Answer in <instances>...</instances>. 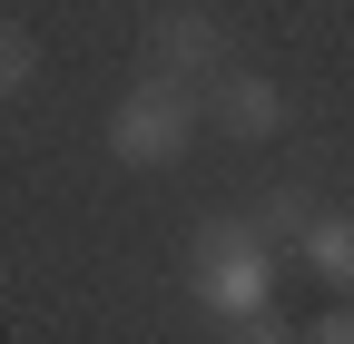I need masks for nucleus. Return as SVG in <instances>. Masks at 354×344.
I'll return each mask as SVG.
<instances>
[{"label": "nucleus", "mask_w": 354, "mask_h": 344, "mask_svg": "<svg viewBox=\"0 0 354 344\" xmlns=\"http://www.w3.org/2000/svg\"><path fill=\"white\" fill-rule=\"evenodd\" d=\"M187 295H197V315H216V325L276 315V246L256 236V217H207L187 236Z\"/></svg>", "instance_id": "f257e3e1"}, {"label": "nucleus", "mask_w": 354, "mask_h": 344, "mask_svg": "<svg viewBox=\"0 0 354 344\" xmlns=\"http://www.w3.org/2000/svg\"><path fill=\"white\" fill-rule=\"evenodd\" d=\"M197 128H207V89L148 69L138 89H118V108H109V157L118 167H177L197 148Z\"/></svg>", "instance_id": "f03ea898"}, {"label": "nucleus", "mask_w": 354, "mask_h": 344, "mask_svg": "<svg viewBox=\"0 0 354 344\" xmlns=\"http://www.w3.org/2000/svg\"><path fill=\"white\" fill-rule=\"evenodd\" d=\"M227 20L216 10H197V0H177V10H158L148 20V69L158 79H187V89H207V79H227Z\"/></svg>", "instance_id": "7ed1b4c3"}, {"label": "nucleus", "mask_w": 354, "mask_h": 344, "mask_svg": "<svg viewBox=\"0 0 354 344\" xmlns=\"http://www.w3.org/2000/svg\"><path fill=\"white\" fill-rule=\"evenodd\" d=\"M207 118H216V138H276L286 128V89L266 69H227V79H207Z\"/></svg>", "instance_id": "20e7f679"}, {"label": "nucleus", "mask_w": 354, "mask_h": 344, "mask_svg": "<svg viewBox=\"0 0 354 344\" xmlns=\"http://www.w3.org/2000/svg\"><path fill=\"white\" fill-rule=\"evenodd\" d=\"M305 276H315V285H335V305H354V217H344V207H325V217L315 227H305Z\"/></svg>", "instance_id": "39448f33"}, {"label": "nucleus", "mask_w": 354, "mask_h": 344, "mask_svg": "<svg viewBox=\"0 0 354 344\" xmlns=\"http://www.w3.org/2000/svg\"><path fill=\"white\" fill-rule=\"evenodd\" d=\"M315 217H325V207L305 197V187H266V207H256V236L286 256V246H305V227H315Z\"/></svg>", "instance_id": "423d86ee"}, {"label": "nucleus", "mask_w": 354, "mask_h": 344, "mask_svg": "<svg viewBox=\"0 0 354 344\" xmlns=\"http://www.w3.org/2000/svg\"><path fill=\"white\" fill-rule=\"evenodd\" d=\"M30 79H39V39H30L20 20H0V99H20Z\"/></svg>", "instance_id": "0eeeda50"}, {"label": "nucleus", "mask_w": 354, "mask_h": 344, "mask_svg": "<svg viewBox=\"0 0 354 344\" xmlns=\"http://www.w3.org/2000/svg\"><path fill=\"white\" fill-rule=\"evenodd\" d=\"M227 344H305L286 315H246V325H227Z\"/></svg>", "instance_id": "6e6552de"}, {"label": "nucleus", "mask_w": 354, "mask_h": 344, "mask_svg": "<svg viewBox=\"0 0 354 344\" xmlns=\"http://www.w3.org/2000/svg\"><path fill=\"white\" fill-rule=\"evenodd\" d=\"M305 344H354V305H325L315 325H305Z\"/></svg>", "instance_id": "1a4fd4ad"}]
</instances>
